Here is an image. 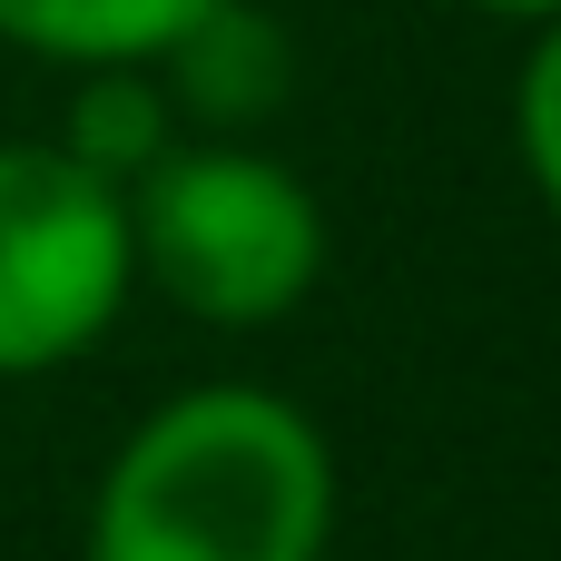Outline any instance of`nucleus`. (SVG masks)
Here are the masks:
<instances>
[{"instance_id": "obj_1", "label": "nucleus", "mask_w": 561, "mask_h": 561, "mask_svg": "<svg viewBox=\"0 0 561 561\" xmlns=\"http://www.w3.org/2000/svg\"><path fill=\"white\" fill-rule=\"evenodd\" d=\"M335 454L266 385L168 394L89 503V561H325Z\"/></svg>"}, {"instance_id": "obj_2", "label": "nucleus", "mask_w": 561, "mask_h": 561, "mask_svg": "<svg viewBox=\"0 0 561 561\" xmlns=\"http://www.w3.org/2000/svg\"><path fill=\"white\" fill-rule=\"evenodd\" d=\"M118 207H128V276L197 325H276L325 276V207L266 148L237 138L168 148Z\"/></svg>"}, {"instance_id": "obj_3", "label": "nucleus", "mask_w": 561, "mask_h": 561, "mask_svg": "<svg viewBox=\"0 0 561 561\" xmlns=\"http://www.w3.org/2000/svg\"><path fill=\"white\" fill-rule=\"evenodd\" d=\"M128 207L49 138H0V375L89 355L128 306Z\"/></svg>"}, {"instance_id": "obj_4", "label": "nucleus", "mask_w": 561, "mask_h": 561, "mask_svg": "<svg viewBox=\"0 0 561 561\" xmlns=\"http://www.w3.org/2000/svg\"><path fill=\"white\" fill-rule=\"evenodd\" d=\"M148 69H168V79H158L168 108H178V118H207V128H247V118L286 108V89H296L286 30H276L266 10H247V0H207Z\"/></svg>"}, {"instance_id": "obj_5", "label": "nucleus", "mask_w": 561, "mask_h": 561, "mask_svg": "<svg viewBox=\"0 0 561 561\" xmlns=\"http://www.w3.org/2000/svg\"><path fill=\"white\" fill-rule=\"evenodd\" d=\"M207 0H0V39L59 69H148Z\"/></svg>"}, {"instance_id": "obj_6", "label": "nucleus", "mask_w": 561, "mask_h": 561, "mask_svg": "<svg viewBox=\"0 0 561 561\" xmlns=\"http://www.w3.org/2000/svg\"><path fill=\"white\" fill-rule=\"evenodd\" d=\"M59 158H79L99 187H138L168 148H178V108L148 69H79V99H69V128L49 138Z\"/></svg>"}, {"instance_id": "obj_7", "label": "nucleus", "mask_w": 561, "mask_h": 561, "mask_svg": "<svg viewBox=\"0 0 561 561\" xmlns=\"http://www.w3.org/2000/svg\"><path fill=\"white\" fill-rule=\"evenodd\" d=\"M513 138H523V168H533L542 207L561 217V10L533 20V59L513 79Z\"/></svg>"}, {"instance_id": "obj_8", "label": "nucleus", "mask_w": 561, "mask_h": 561, "mask_svg": "<svg viewBox=\"0 0 561 561\" xmlns=\"http://www.w3.org/2000/svg\"><path fill=\"white\" fill-rule=\"evenodd\" d=\"M473 10H493V20H552L561 0H473Z\"/></svg>"}]
</instances>
